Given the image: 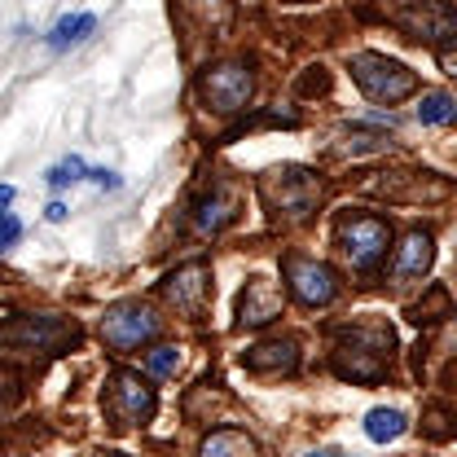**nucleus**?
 <instances>
[{
  "instance_id": "nucleus-1",
  "label": "nucleus",
  "mask_w": 457,
  "mask_h": 457,
  "mask_svg": "<svg viewBox=\"0 0 457 457\" xmlns=\"http://www.w3.org/2000/svg\"><path fill=\"white\" fill-rule=\"evenodd\" d=\"M392 347H396V335L387 326H352L343 330L335 347V370L339 378H352V383H378L387 374Z\"/></svg>"
},
{
  "instance_id": "nucleus-2",
  "label": "nucleus",
  "mask_w": 457,
  "mask_h": 457,
  "mask_svg": "<svg viewBox=\"0 0 457 457\" xmlns=\"http://www.w3.org/2000/svg\"><path fill=\"white\" fill-rule=\"evenodd\" d=\"M352 79L361 84V93H365L370 102H383V106L404 102V97L418 88V75H413L404 62L383 57V54H356L352 57Z\"/></svg>"
},
{
  "instance_id": "nucleus-3",
  "label": "nucleus",
  "mask_w": 457,
  "mask_h": 457,
  "mask_svg": "<svg viewBox=\"0 0 457 457\" xmlns=\"http://www.w3.org/2000/svg\"><path fill=\"white\" fill-rule=\"evenodd\" d=\"M387 242H392L387 220H378V216H339V246L352 260V269H361V273L378 269L383 255H387Z\"/></svg>"
},
{
  "instance_id": "nucleus-4",
  "label": "nucleus",
  "mask_w": 457,
  "mask_h": 457,
  "mask_svg": "<svg viewBox=\"0 0 457 457\" xmlns=\"http://www.w3.org/2000/svg\"><path fill=\"white\" fill-rule=\"evenodd\" d=\"M264 198L273 212H286V216H308L321 198V180L303 168H278L264 176Z\"/></svg>"
},
{
  "instance_id": "nucleus-5",
  "label": "nucleus",
  "mask_w": 457,
  "mask_h": 457,
  "mask_svg": "<svg viewBox=\"0 0 457 457\" xmlns=\"http://www.w3.org/2000/svg\"><path fill=\"white\" fill-rule=\"evenodd\" d=\"M79 339L75 321H57V317H18L9 326H0L4 347H22V352H57L66 343Z\"/></svg>"
},
{
  "instance_id": "nucleus-6",
  "label": "nucleus",
  "mask_w": 457,
  "mask_h": 457,
  "mask_svg": "<svg viewBox=\"0 0 457 457\" xmlns=\"http://www.w3.org/2000/svg\"><path fill=\"white\" fill-rule=\"evenodd\" d=\"M106 413L114 427H137L154 413V387L141 383V374L132 370H114L106 378Z\"/></svg>"
},
{
  "instance_id": "nucleus-7",
  "label": "nucleus",
  "mask_w": 457,
  "mask_h": 457,
  "mask_svg": "<svg viewBox=\"0 0 457 457\" xmlns=\"http://www.w3.org/2000/svg\"><path fill=\"white\" fill-rule=\"evenodd\" d=\"M198 88H203V102H207L212 111L237 114V111H246L255 84H251V71H246L242 62H225V66H212Z\"/></svg>"
},
{
  "instance_id": "nucleus-8",
  "label": "nucleus",
  "mask_w": 457,
  "mask_h": 457,
  "mask_svg": "<svg viewBox=\"0 0 457 457\" xmlns=\"http://www.w3.org/2000/svg\"><path fill=\"white\" fill-rule=\"evenodd\" d=\"M159 335V317L145 308V303H114L111 312L102 317V339L128 352V347H141L145 339Z\"/></svg>"
},
{
  "instance_id": "nucleus-9",
  "label": "nucleus",
  "mask_w": 457,
  "mask_h": 457,
  "mask_svg": "<svg viewBox=\"0 0 457 457\" xmlns=\"http://www.w3.org/2000/svg\"><path fill=\"white\" fill-rule=\"evenodd\" d=\"M286 282H290V295L308 308H326L339 295L335 273L321 260H308V255H286Z\"/></svg>"
},
{
  "instance_id": "nucleus-10",
  "label": "nucleus",
  "mask_w": 457,
  "mask_h": 457,
  "mask_svg": "<svg viewBox=\"0 0 457 457\" xmlns=\"http://www.w3.org/2000/svg\"><path fill=\"white\" fill-rule=\"evenodd\" d=\"M163 295H168L185 317H203V308H207V299H212V269H207L203 260L176 269L168 282H163Z\"/></svg>"
},
{
  "instance_id": "nucleus-11",
  "label": "nucleus",
  "mask_w": 457,
  "mask_h": 457,
  "mask_svg": "<svg viewBox=\"0 0 457 457\" xmlns=\"http://www.w3.org/2000/svg\"><path fill=\"white\" fill-rule=\"evenodd\" d=\"M282 317V290L273 278H251L246 290L237 295V326H264Z\"/></svg>"
},
{
  "instance_id": "nucleus-12",
  "label": "nucleus",
  "mask_w": 457,
  "mask_h": 457,
  "mask_svg": "<svg viewBox=\"0 0 457 457\" xmlns=\"http://www.w3.org/2000/svg\"><path fill=\"white\" fill-rule=\"evenodd\" d=\"M431 260H436V242H431V233H422V228H413L404 242L396 246V278H422L427 269H431Z\"/></svg>"
},
{
  "instance_id": "nucleus-13",
  "label": "nucleus",
  "mask_w": 457,
  "mask_h": 457,
  "mask_svg": "<svg viewBox=\"0 0 457 457\" xmlns=\"http://www.w3.org/2000/svg\"><path fill=\"white\" fill-rule=\"evenodd\" d=\"M242 365H246L251 374H278V370H286V374H290V370L299 365V352H295V339L246 347V352H242Z\"/></svg>"
},
{
  "instance_id": "nucleus-14",
  "label": "nucleus",
  "mask_w": 457,
  "mask_h": 457,
  "mask_svg": "<svg viewBox=\"0 0 457 457\" xmlns=\"http://www.w3.org/2000/svg\"><path fill=\"white\" fill-rule=\"evenodd\" d=\"M237 216V198L228 189H212L207 198H198V212H194V225L203 233H220Z\"/></svg>"
},
{
  "instance_id": "nucleus-15",
  "label": "nucleus",
  "mask_w": 457,
  "mask_h": 457,
  "mask_svg": "<svg viewBox=\"0 0 457 457\" xmlns=\"http://www.w3.org/2000/svg\"><path fill=\"white\" fill-rule=\"evenodd\" d=\"M203 457H255V440L246 431H212L203 440Z\"/></svg>"
},
{
  "instance_id": "nucleus-16",
  "label": "nucleus",
  "mask_w": 457,
  "mask_h": 457,
  "mask_svg": "<svg viewBox=\"0 0 457 457\" xmlns=\"http://www.w3.org/2000/svg\"><path fill=\"white\" fill-rule=\"evenodd\" d=\"M404 413L400 409H370L365 413V436L374 440V445H387V440H400L404 436Z\"/></svg>"
},
{
  "instance_id": "nucleus-17",
  "label": "nucleus",
  "mask_w": 457,
  "mask_h": 457,
  "mask_svg": "<svg viewBox=\"0 0 457 457\" xmlns=\"http://www.w3.org/2000/svg\"><path fill=\"white\" fill-rule=\"evenodd\" d=\"M93 31H97V18L93 13H75V18H62L54 31H49V45L54 49H71V45H84Z\"/></svg>"
},
{
  "instance_id": "nucleus-18",
  "label": "nucleus",
  "mask_w": 457,
  "mask_h": 457,
  "mask_svg": "<svg viewBox=\"0 0 457 457\" xmlns=\"http://www.w3.org/2000/svg\"><path fill=\"white\" fill-rule=\"evenodd\" d=\"M453 114H457V106L449 93H427L422 106H418V119H422V123H453Z\"/></svg>"
},
{
  "instance_id": "nucleus-19",
  "label": "nucleus",
  "mask_w": 457,
  "mask_h": 457,
  "mask_svg": "<svg viewBox=\"0 0 457 457\" xmlns=\"http://www.w3.org/2000/svg\"><path fill=\"white\" fill-rule=\"evenodd\" d=\"M84 176H88L84 159H75V154H71V159H62V163L49 171V185H54V189H62V185H71V180H84Z\"/></svg>"
},
{
  "instance_id": "nucleus-20",
  "label": "nucleus",
  "mask_w": 457,
  "mask_h": 457,
  "mask_svg": "<svg viewBox=\"0 0 457 457\" xmlns=\"http://www.w3.org/2000/svg\"><path fill=\"white\" fill-rule=\"evenodd\" d=\"M145 365H150V374H176V365H180V352H176V347H154Z\"/></svg>"
},
{
  "instance_id": "nucleus-21",
  "label": "nucleus",
  "mask_w": 457,
  "mask_h": 457,
  "mask_svg": "<svg viewBox=\"0 0 457 457\" xmlns=\"http://www.w3.org/2000/svg\"><path fill=\"white\" fill-rule=\"evenodd\" d=\"M18 233H22V225H18L13 216H4V220H0V251H9V246L18 242Z\"/></svg>"
},
{
  "instance_id": "nucleus-22",
  "label": "nucleus",
  "mask_w": 457,
  "mask_h": 457,
  "mask_svg": "<svg viewBox=\"0 0 457 457\" xmlns=\"http://www.w3.org/2000/svg\"><path fill=\"white\" fill-rule=\"evenodd\" d=\"M88 180H97L102 189H119V176L114 171H88Z\"/></svg>"
},
{
  "instance_id": "nucleus-23",
  "label": "nucleus",
  "mask_w": 457,
  "mask_h": 457,
  "mask_svg": "<svg viewBox=\"0 0 457 457\" xmlns=\"http://www.w3.org/2000/svg\"><path fill=\"white\" fill-rule=\"evenodd\" d=\"M9 203H13V185H0V220H4V212H9Z\"/></svg>"
},
{
  "instance_id": "nucleus-24",
  "label": "nucleus",
  "mask_w": 457,
  "mask_h": 457,
  "mask_svg": "<svg viewBox=\"0 0 457 457\" xmlns=\"http://www.w3.org/2000/svg\"><path fill=\"white\" fill-rule=\"evenodd\" d=\"M49 220H66V207L62 203H49Z\"/></svg>"
},
{
  "instance_id": "nucleus-25",
  "label": "nucleus",
  "mask_w": 457,
  "mask_h": 457,
  "mask_svg": "<svg viewBox=\"0 0 457 457\" xmlns=\"http://www.w3.org/2000/svg\"><path fill=\"white\" fill-rule=\"evenodd\" d=\"M308 457H339V453H308Z\"/></svg>"
}]
</instances>
